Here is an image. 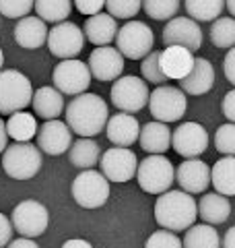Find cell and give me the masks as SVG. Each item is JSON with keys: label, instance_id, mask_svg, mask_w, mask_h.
<instances>
[{"label": "cell", "instance_id": "19", "mask_svg": "<svg viewBox=\"0 0 235 248\" xmlns=\"http://www.w3.org/2000/svg\"><path fill=\"white\" fill-rule=\"evenodd\" d=\"M105 135L109 139V143H114L116 147H126V149H130V147L138 141L140 124L132 114L118 112L107 118Z\"/></svg>", "mask_w": 235, "mask_h": 248}, {"label": "cell", "instance_id": "41", "mask_svg": "<svg viewBox=\"0 0 235 248\" xmlns=\"http://www.w3.org/2000/svg\"><path fill=\"white\" fill-rule=\"evenodd\" d=\"M13 223L6 215L0 213V248H6L13 240Z\"/></svg>", "mask_w": 235, "mask_h": 248}, {"label": "cell", "instance_id": "45", "mask_svg": "<svg viewBox=\"0 0 235 248\" xmlns=\"http://www.w3.org/2000/svg\"><path fill=\"white\" fill-rule=\"evenodd\" d=\"M62 248H93L87 240H81V238H74V240H66Z\"/></svg>", "mask_w": 235, "mask_h": 248}, {"label": "cell", "instance_id": "20", "mask_svg": "<svg viewBox=\"0 0 235 248\" xmlns=\"http://www.w3.org/2000/svg\"><path fill=\"white\" fill-rule=\"evenodd\" d=\"M159 66L161 73L167 79H177L182 81L194 66V54L190 50L182 48V46H167L165 50L159 54Z\"/></svg>", "mask_w": 235, "mask_h": 248}, {"label": "cell", "instance_id": "15", "mask_svg": "<svg viewBox=\"0 0 235 248\" xmlns=\"http://www.w3.org/2000/svg\"><path fill=\"white\" fill-rule=\"evenodd\" d=\"M163 44H165V48L167 46H182L194 54L202 46V31L198 23L190 17H174L163 27Z\"/></svg>", "mask_w": 235, "mask_h": 248}, {"label": "cell", "instance_id": "39", "mask_svg": "<svg viewBox=\"0 0 235 248\" xmlns=\"http://www.w3.org/2000/svg\"><path fill=\"white\" fill-rule=\"evenodd\" d=\"M145 248H182V240L169 230H157L147 238Z\"/></svg>", "mask_w": 235, "mask_h": 248}, {"label": "cell", "instance_id": "5", "mask_svg": "<svg viewBox=\"0 0 235 248\" xmlns=\"http://www.w3.org/2000/svg\"><path fill=\"white\" fill-rule=\"evenodd\" d=\"M2 168L13 180H29L42 168V151L33 143H13L2 153Z\"/></svg>", "mask_w": 235, "mask_h": 248}, {"label": "cell", "instance_id": "28", "mask_svg": "<svg viewBox=\"0 0 235 248\" xmlns=\"http://www.w3.org/2000/svg\"><path fill=\"white\" fill-rule=\"evenodd\" d=\"M6 135L15 139L17 143H29L31 139L37 135V122L35 116L25 110L11 114L9 122H6Z\"/></svg>", "mask_w": 235, "mask_h": 248}, {"label": "cell", "instance_id": "42", "mask_svg": "<svg viewBox=\"0 0 235 248\" xmlns=\"http://www.w3.org/2000/svg\"><path fill=\"white\" fill-rule=\"evenodd\" d=\"M223 73H225V79L231 85H235V46L229 48V52H227V56L223 60Z\"/></svg>", "mask_w": 235, "mask_h": 248}, {"label": "cell", "instance_id": "32", "mask_svg": "<svg viewBox=\"0 0 235 248\" xmlns=\"http://www.w3.org/2000/svg\"><path fill=\"white\" fill-rule=\"evenodd\" d=\"M225 9V0H186V11L192 21H217Z\"/></svg>", "mask_w": 235, "mask_h": 248}, {"label": "cell", "instance_id": "11", "mask_svg": "<svg viewBox=\"0 0 235 248\" xmlns=\"http://www.w3.org/2000/svg\"><path fill=\"white\" fill-rule=\"evenodd\" d=\"M54 89H58L62 95H81L91 85V71L83 60H62L56 64L52 73Z\"/></svg>", "mask_w": 235, "mask_h": 248}, {"label": "cell", "instance_id": "22", "mask_svg": "<svg viewBox=\"0 0 235 248\" xmlns=\"http://www.w3.org/2000/svg\"><path fill=\"white\" fill-rule=\"evenodd\" d=\"M48 40V25L39 17H23L15 27V42L25 50H37L45 46Z\"/></svg>", "mask_w": 235, "mask_h": 248}, {"label": "cell", "instance_id": "1", "mask_svg": "<svg viewBox=\"0 0 235 248\" xmlns=\"http://www.w3.org/2000/svg\"><path fill=\"white\" fill-rule=\"evenodd\" d=\"M66 126L81 139H91L105 128L109 110L97 93H81L66 106Z\"/></svg>", "mask_w": 235, "mask_h": 248}, {"label": "cell", "instance_id": "49", "mask_svg": "<svg viewBox=\"0 0 235 248\" xmlns=\"http://www.w3.org/2000/svg\"><path fill=\"white\" fill-rule=\"evenodd\" d=\"M2 64H4V54H2V50H0V68H2Z\"/></svg>", "mask_w": 235, "mask_h": 248}, {"label": "cell", "instance_id": "6", "mask_svg": "<svg viewBox=\"0 0 235 248\" xmlns=\"http://www.w3.org/2000/svg\"><path fill=\"white\" fill-rule=\"evenodd\" d=\"M148 87L147 81H143L140 77L126 75V77H118L112 85V104L116 106V110H120L124 114H132L145 110V106L148 104Z\"/></svg>", "mask_w": 235, "mask_h": 248}, {"label": "cell", "instance_id": "3", "mask_svg": "<svg viewBox=\"0 0 235 248\" xmlns=\"http://www.w3.org/2000/svg\"><path fill=\"white\" fill-rule=\"evenodd\" d=\"M31 99H33V87L25 75L15 68L0 71V114L11 116L25 110Z\"/></svg>", "mask_w": 235, "mask_h": 248}, {"label": "cell", "instance_id": "47", "mask_svg": "<svg viewBox=\"0 0 235 248\" xmlns=\"http://www.w3.org/2000/svg\"><path fill=\"white\" fill-rule=\"evenodd\" d=\"M6 143H9V135H6V124L0 120V153H4Z\"/></svg>", "mask_w": 235, "mask_h": 248}, {"label": "cell", "instance_id": "38", "mask_svg": "<svg viewBox=\"0 0 235 248\" xmlns=\"http://www.w3.org/2000/svg\"><path fill=\"white\" fill-rule=\"evenodd\" d=\"M35 0H0V15L6 19H23L33 9Z\"/></svg>", "mask_w": 235, "mask_h": 248}, {"label": "cell", "instance_id": "25", "mask_svg": "<svg viewBox=\"0 0 235 248\" xmlns=\"http://www.w3.org/2000/svg\"><path fill=\"white\" fill-rule=\"evenodd\" d=\"M196 207H198V215L205 219V223H208V226L225 223L227 217H229V213H231L229 199L219 195V192H205Z\"/></svg>", "mask_w": 235, "mask_h": 248}, {"label": "cell", "instance_id": "24", "mask_svg": "<svg viewBox=\"0 0 235 248\" xmlns=\"http://www.w3.org/2000/svg\"><path fill=\"white\" fill-rule=\"evenodd\" d=\"M138 143L148 155H163L171 147L169 126H165L163 122H157V120L147 122L145 126H140Z\"/></svg>", "mask_w": 235, "mask_h": 248}, {"label": "cell", "instance_id": "7", "mask_svg": "<svg viewBox=\"0 0 235 248\" xmlns=\"http://www.w3.org/2000/svg\"><path fill=\"white\" fill-rule=\"evenodd\" d=\"M155 35L151 27H147L143 21H128L126 25L118 29L116 35V50L124 58L140 60L153 52Z\"/></svg>", "mask_w": 235, "mask_h": 248}, {"label": "cell", "instance_id": "35", "mask_svg": "<svg viewBox=\"0 0 235 248\" xmlns=\"http://www.w3.org/2000/svg\"><path fill=\"white\" fill-rule=\"evenodd\" d=\"M159 50H153L148 56L143 58V62H140V73H143V81H148L153 85H165L167 77L161 73V66H159Z\"/></svg>", "mask_w": 235, "mask_h": 248}, {"label": "cell", "instance_id": "27", "mask_svg": "<svg viewBox=\"0 0 235 248\" xmlns=\"http://www.w3.org/2000/svg\"><path fill=\"white\" fill-rule=\"evenodd\" d=\"M210 184L223 197H235V157L225 155L210 168Z\"/></svg>", "mask_w": 235, "mask_h": 248}, {"label": "cell", "instance_id": "10", "mask_svg": "<svg viewBox=\"0 0 235 248\" xmlns=\"http://www.w3.org/2000/svg\"><path fill=\"white\" fill-rule=\"evenodd\" d=\"M85 33L83 29L76 25V23L70 21H62L56 23V27H52L48 31V40H45V46L50 48V52L56 58L62 60H73L81 54L83 46H85Z\"/></svg>", "mask_w": 235, "mask_h": 248}, {"label": "cell", "instance_id": "43", "mask_svg": "<svg viewBox=\"0 0 235 248\" xmlns=\"http://www.w3.org/2000/svg\"><path fill=\"white\" fill-rule=\"evenodd\" d=\"M223 114H225L227 120L235 124V89H231L223 97Z\"/></svg>", "mask_w": 235, "mask_h": 248}, {"label": "cell", "instance_id": "21", "mask_svg": "<svg viewBox=\"0 0 235 248\" xmlns=\"http://www.w3.org/2000/svg\"><path fill=\"white\" fill-rule=\"evenodd\" d=\"M182 89L188 95H205L213 89L215 83V68L206 58H194V66L192 71L188 73V77H184L182 81Z\"/></svg>", "mask_w": 235, "mask_h": 248}, {"label": "cell", "instance_id": "37", "mask_svg": "<svg viewBox=\"0 0 235 248\" xmlns=\"http://www.w3.org/2000/svg\"><path fill=\"white\" fill-rule=\"evenodd\" d=\"M215 147L219 153L223 155H233L235 157V124L227 122L223 126L217 128L215 133Z\"/></svg>", "mask_w": 235, "mask_h": 248}, {"label": "cell", "instance_id": "2", "mask_svg": "<svg viewBox=\"0 0 235 248\" xmlns=\"http://www.w3.org/2000/svg\"><path fill=\"white\" fill-rule=\"evenodd\" d=\"M198 217V207L192 195L184 190H167L159 195L155 203V219L163 230L182 232L194 226Z\"/></svg>", "mask_w": 235, "mask_h": 248}, {"label": "cell", "instance_id": "36", "mask_svg": "<svg viewBox=\"0 0 235 248\" xmlns=\"http://www.w3.org/2000/svg\"><path fill=\"white\" fill-rule=\"evenodd\" d=\"M105 9L114 19H132L143 9V0H105Z\"/></svg>", "mask_w": 235, "mask_h": 248}, {"label": "cell", "instance_id": "12", "mask_svg": "<svg viewBox=\"0 0 235 248\" xmlns=\"http://www.w3.org/2000/svg\"><path fill=\"white\" fill-rule=\"evenodd\" d=\"M13 230H17L23 238H37L42 236L50 226V213L37 201H23L13 209L11 215Z\"/></svg>", "mask_w": 235, "mask_h": 248}, {"label": "cell", "instance_id": "26", "mask_svg": "<svg viewBox=\"0 0 235 248\" xmlns=\"http://www.w3.org/2000/svg\"><path fill=\"white\" fill-rule=\"evenodd\" d=\"M31 104H33L35 114L44 120H56L58 116L64 112V95H62L58 89L50 87V85L39 87L33 93Z\"/></svg>", "mask_w": 235, "mask_h": 248}, {"label": "cell", "instance_id": "9", "mask_svg": "<svg viewBox=\"0 0 235 248\" xmlns=\"http://www.w3.org/2000/svg\"><path fill=\"white\" fill-rule=\"evenodd\" d=\"M73 197L83 209H99L109 199V182L95 170H83L73 182Z\"/></svg>", "mask_w": 235, "mask_h": 248}, {"label": "cell", "instance_id": "34", "mask_svg": "<svg viewBox=\"0 0 235 248\" xmlns=\"http://www.w3.org/2000/svg\"><path fill=\"white\" fill-rule=\"evenodd\" d=\"M143 9L151 19H174L179 11V0H143Z\"/></svg>", "mask_w": 235, "mask_h": 248}, {"label": "cell", "instance_id": "14", "mask_svg": "<svg viewBox=\"0 0 235 248\" xmlns=\"http://www.w3.org/2000/svg\"><path fill=\"white\" fill-rule=\"evenodd\" d=\"M171 147L186 159H196L208 147V133L198 122H184L171 135Z\"/></svg>", "mask_w": 235, "mask_h": 248}, {"label": "cell", "instance_id": "31", "mask_svg": "<svg viewBox=\"0 0 235 248\" xmlns=\"http://www.w3.org/2000/svg\"><path fill=\"white\" fill-rule=\"evenodd\" d=\"M33 9L44 23H62L73 13V0H35Z\"/></svg>", "mask_w": 235, "mask_h": 248}, {"label": "cell", "instance_id": "8", "mask_svg": "<svg viewBox=\"0 0 235 248\" xmlns=\"http://www.w3.org/2000/svg\"><path fill=\"white\" fill-rule=\"evenodd\" d=\"M186 93L174 85H159L148 93V110L157 122H177L186 114Z\"/></svg>", "mask_w": 235, "mask_h": 248}, {"label": "cell", "instance_id": "30", "mask_svg": "<svg viewBox=\"0 0 235 248\" xmlns=\"http://www.w3.org/2000/svg\"><path fill=\"white\" fill-rule=\"evenodd\" d=\"M182 248H221V238H219L215 226H208V223L192 226L186 230Z\"/></svg>", "mask_w": 235, "mask_h": 248}, {"label": "cell", "instance_id": "13", "mask_svg": "<svg viewBox=\"0 0 235 248\" xmlns=\"http://www.w3.org/2000/svg\"><path fill=\"white\" fill-rule=\"evenodd\" d=\"M99 166L107 182H128L136 176L138 157L126 147H112L101 155Z\"/></svg>", "mask_w": 235, "mask_h": 248}, {"label": "cell", "instance_id": "48", "mask_svg": "<svg viewBox=\"0 0 235 248\" xmlns=\"http://www.w3.org/2000/svg\"><path fill=\"white\" fill-rule=\"evenodd\" d=\"M225 6L231 11V15L235 17V0H225Z\"/></svg>", "mask_w": 235, "mask_h": 248}, {"label": "cell", "instance_id": "18", "mask_svg": "<svg viewBox=\"0 0 235 248\" xmlns=\"http://www.w3.org/2000/svg\"><path fill=\"white\" fill-rule=\"evenodd\" d=\"M176 180L188 195L205 192L210 186V168L202 159H184L176 170Z\"/></svg>", "mask_w": 235, "mask_h": 248}, {"label": "cell", "instance_id": "33", "mask_svg": "<svg viewBox=\"0 0 235 248\" xmlns=\"http://www.w3.org/2000/svg\"><path fill=\"white\" fill-rule=\"evenodd\" d=\"M210 40L217 48H233L235 46V19L219 17L210 27Z\"/></svg>", "mask_w": 235, "mask_h": 248}, {"label": "cell", "instance_id": "29", "mask_svg": "<svg viewBox=\"0 0 235 248\" xmlns=\"http://www.w3.org/2000/svg\"><path fill=\"white\" fill-rule=\"evenodd\" d=\"M68 159L81 170H93V166L99 164V145L93 139H78L70 145Z\"/></svg>", "mask_w": 235, "mask_h": 248}, {"label": "cell", "instance_id": "23", "mask_svg": "<svg viewBox=\"0 0 235 248\" xmlns=\"http://www.w3.org/2000/svg\"><path fill=\"white\" fill-rule=\"evenodd\" d=\"M83 33H85V40L95 44L97 48H101V46H109L118 35V23H116V19L112 17V15L97 13V15H93V17L87 19Z\"/></svg>", "mask_w": 235, "mask_h": 248}, {"label": "cell", "instance_id": "16", "mask_svg": "<svg viewBox=\"0 0 235 248\" xmlns=\"http://www.w3.org/2000/svg\"><path fill=\"white\" fill-rule=\"evenodd\" d=\"M73 145V130L62 120H45L37 128V149L48 155H62Z\"/></svg>", "mask_w": 235, "mask_h": 248}, {"label": "cell", "instance_id": "17", "mask_svg": "<svg viewBox=\"0 0 235 248\" xmlns=\"http://www.w3.org/2000/svg\"><path fill=\"white\" fill-rule=\"evenodd\" d=\"M87 66L97 81H116L124 73V56L112 46H101L91 52Z\"/></svg>", "mask_w": 235, "mask_h": 248}, {"label": "cell", "instance_id": "46", "mask_svg": "<svg viewBox=\"0 0 235 248\" xmlns=\"http://www.w3.org/2000/svg\"><path fill=\"white\" fill-rule=\"evenodd\" d=\"M221 244H223V248H235V226L227 230V234L221 240Z\"/></svg>", "mask_w": 235, "mask_h": 248}, {"label": "cell", "instance_id": "44", "mask_svg": "<svg viewBox=\"0 0 235 248\" xmlns=\"http://www.w3.org/2000/svg\"><path fill=\"white\" fill-rule=\"evenodd\" d=\"M6 248H39L31 238H17V240H11V244Z\"/></svg>", "mask_w": 235, "mask_h": 248}, {"label": "cell", "instance_id": "40", "mask_svg": "<svg viewBox=\"0 0 235 248\" xmlns=\"http://www.w3.org/2000/svg\"><path fill=\"white\" fill-rule=\"evenodd\" d=\"M74 6L81 15H87V17H93L103 11L105 0H74Z\"/></svg>", "mask_w": 235, "mask_h": 248}, {"label": "cell", "instance_id": "4", "mask_svg": "<svg viewBox=\"0 0 235 248\" xmlns=\"http://www.w3.org/2000/svg\"><path fill=\"white\" fill-rule=\"evenodd\" d=\"M136 180L148 195H163L176 180V168L165 155H147L136 168Z\"/></svg>", "mask_w": 235, "mask_h": 248}]
</instances>
